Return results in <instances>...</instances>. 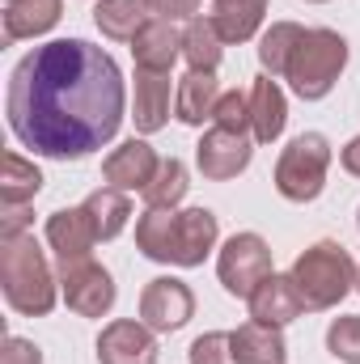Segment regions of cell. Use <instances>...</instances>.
Instances as JSON below:
<instances>
[{"instance_id":"cell-1","label":"cell","mask_w":360,"mask_h":364,"mask_svg":"<svg viewBox=\"0 0 360 364\" xmlns=\"http://www.w3.org/2000/svg\"><path fill=\"white\" fill-rule=\"evenodd\" d=\"M9 132L51 161H85L123 127L127 90L119 64L85 38L34 47L9 77Z\"/></svg>"},{"instance_id":"cell-2","label":"cell","mask_w":360,"mask_h":364,"mask_svg":"<svg viewBox=\"0 0 360 364\" xmlns=\"http://www.w3.org/2000/svg\"><path fill=\"white\" fill-rule=\"evenodd\" d=\"M221 225L212 208H144L136 220V250L153 263L174 267H203V259L216 250Z\"/></svg>"},{"instance_id":"cell-3","label":"cell","mask_w":360,"mask_h":364,"mask_svg":"<svg viewBox=\"0 0 360 364\" xmlns=\"http://www.w3.org/2000/svg\"><path fill=\"white\" fill-rule=\"evenodd\" d=\"M0 288L13 314L21 318H43L55 309L60 296V275L51 272L43 246L34 242V233L21 237H4L0 242Z\"/></svg>"},{"instance_id":"cell-4","label":"cell","mask_w":360,"mask_h":364,"mask_svg":"<svg viewBox=\"0 0 360 364\" xmlns=\"http://www.w3.org/2000/svg\"><path fill=\"white\" fill-rule=\"evenodd\" d=\"M288 275H292L305 309H314V314L335 309L356 288V263H352V255L339 242H314L309 250L297 255Z\"/></svg>"},{"instance_id":"cell-5","label":"cell","mask_w":360,"mask_h":364,"mask_svg":"<svg viewBox=\"0 0 360 364\" xmlns=\"http://www.w3.org/2000/svg\"><path fill=\"white\" fill-rule=\"evenodd\" d=\"M344 68H348V38L339 30L314 26L297 43L284 81L292 85V93L301 102H318V97H327V93L335 90V81L344 77Z\"/></svg>"},{"instance_id":"cell-6","label":"cell","mask_w":360,"mask_h":364,"mask_svg":"<svg viewBox=\"0 0 360 364\" xmlns=\"http://www.w3.org/2000/svg\"><path fill=\"white\" fill-rule=\"evenodd\" d=\"M331 170V140L322 132H301L275 161V191L288 203H309L322 195Z\"/></svg>"},{"instance_id":"cell-7","label":"cell","mask_w":360,"mask_h":364,"mask_svg":"<svg viewBox=\"0 0 360 364\" xmlns=\"http://www.w3.org/2000/svg\"><path fill=\"white\" fill-rule=\"evenodd\" d=\"M221 288L238 301H250V292L271 275V246L259 233H233L216 259Z\"/></svg>"},{"instance_id":"cell-8","label":"cell","mask_w":360,"mask_h":364,"mask_svg":"<svg viewBox=\"0 0 360 364\" xmlns=\"http://www.w3.org/2000/svg\"><path fill=\"white\" fill-rule=\"evenodd\" d=\"M191 318H195V292H191L182 279L157 275V279L144 284V292H140V322H144L149 331L174 335V331H182Z\"/></svg>"},{"instance_id":"cell-9","label":"cell","mask_w":360,"mask_h":364,"mask_svg":"<svg viewBox=\"0 0 360 364\" xmlns=\"http://www.w3.org/2000/svg\"><path fill=\"white\" fill-rule=\"evenodd\" d=\"M60 296H64V305L73 309V314H81V318H102V314H110L115 309V279L110 272L102 267V263H68V267H60Z\"/></svg>"},{"instance_id":"cell-10","label":"cell","mask_w":360,"mask_h":364,"mask_svg":"<svg viewBox=\"0 0 360 364\" xmlns=\"http://www.w3.org/2000/svg\"><path fill=\"white\" fill-rule=\"evenodd\" d=\"M255 157V136H242V132H225V127H212L203 132V140L195 144V166L199 174L212 182H229L238 178Z\"/></svg>"},{"instance_id":"cell-11","label":"cell","mask_w":360,"mask_h":364,"mask_svg":"<svg viewBox=\"0 0 360 364\" xmlns=\"http://www.w3.org/2000/svg\"><path fill=\"white\" fill-rule=\"evenodd\" d=\"M97 364H157V331L136 318H115L97 335Z\"/></svg>"},{"instance_id":"cell-12","label":"cell","mask_w":360,"mask_h":364,"mask_svg":"<svg viewBox=\"0 0 360 364\" xmlns=\"http://www.w3.org/2000/svg\"><path fill=\"white\" fill-rule=\"evenodd\" d=\"M97 242H102V237H97V229H93L85 203H81V208H60V212L47 216V246H51V255H55L60 267L93 259V246H97Z\"/></svg>"},{"instance_id":"cell-13","label":"cell","mask_w":360,"mask_h":364,"mask_svg":"<svg viewBox=\"0 0 360 364\" xmlns=\"http://www.w3.org/2000/svg\"><path fill=\"white\" fill-rule=\"evenodd\" d=\"M157 166H162V157L153 153V144H144V140H123L119 149H110L106 153V161H102V182L106 186H115V191H144L153 174H157Z\"/></svg>"},{"instance_id":"cell-14","label":"cell","mask_w":360,"mask_h":364,"mask_svg":"<svg viewBox=\"0 0 360 364\" xmlns=\"http://www.w3.org/2000/svg\"><path fill=\"white\" fill-rule=\"evenodd\" d=\"M182 55V30L166 17L144 21V30L132 38V60L140 73H170Z\"/></svg>"},{"instance_id":"cell-15","label":"cell","mask_w":360,"mask_h":364,"mask_svg":"<svg viewBox=\"0 0 360 364\" xmlns=\"http://www.w3.org/2000/svg\"><path fill=\"white\" fill-rule=\"evenodd\" d=\"M246 305H250V318L255 322H268V326H288V322H297L305 314V301H301L292 275H275V272L250 292Z\"/></svg>"},{"instance_id":"cell-16","label":"cell","mask_w":360,"mask_h":364,"mask_svg":"<svg viewBox=\"0 0 360 364\" xmlns=\"http://www.w3.org/2000/svg\"><path fill=\"white\" fill-rule=\"evenodd\" d=\"M170 106H174V90H170V73H140L136 68V93H132V119L140 136H153L170 123Z\"/></svg>"},{"instance_id":"cell-17","label":"cell","mask_w":360,"mask_h":364,"mask_svg":"<svg viewBox=\"0 0 360 364\" xmlns=\"http://www.w3.org/2000/svg\"><path fill=\"white\" fill-rule=\"evenodd\" d=\"M64 17V0H9L4 4V43L38 38L55 30Z\"/></svg>"},{"instance_id":"cell-18","label":"cell","mask_w":360,"mask_h":364,"mask_svg":"<svg viewBox=\"0 0 360 364\" xmlns=\"http://www.w3.org/2000/svg\"><path fill=\"white\" fill-rule=\"evenodd\" d=\"M229 343H233V364H284V356H288L280 326L255 322V318L242 322L238 331H229Z\"/></svg>"},{"instance_id":"cell-19","label":"cell","mask_w":360,"mask_h":364,"mask_svg":"<svg viewBox=\"0 0 360 364\" xmlns=\"http://www.w3.org/2000/svg\"><path fill=\"white\" fill-rule=\"evenodd\" d=\"M284 123H288V102H284V90H280L268 73H263V77L250 85V136H255L259 144H271V140H280Z\"/></svg>"},{"instance_id":"cell-20","label":"cell","mask_w":360,"mask_h":364,"mask_svg":"<svg viewBox=\"0 0 360 364\" xmlns=\"http://www.w3.org/2000/svg\"><path fill=\"white\" fill-rule=\"evenodd\" d=\"M216 102H221V81L216 73H186L174 90V114H179L186 127H203V119L216 114Z\"/></svg>"},{"instance_id":"cell-21","label":"cell","mask_w":360,"mask_h":364,"mask_svg":"<svg viewBox=\"0 0 360 364\" xmlns=\"http://www.w3.org/2000/svg\"><path fill=\"white\" fill-rule=\"evenodd\" d=\"M93 21L106 38L132 43L144 30V21H153V9H149V0H97Z\"/></svg>"},{"instance_id":"cell-22","label":"cell","mask_w":360,"mask_h":364,"mask_svg":"<svg viewBox=\"0 0 360 364\" xmlns=\"http://www.w3.org/2000/svg\"><path fill=\"white\" fill-rule=\"evenodd\" d=\"M263 13H268V0H212V21L221 30L225 43H250L263 26Z\"/></svg>"},{"instance_id":"cell-23","label":"cell","mask_w":360,"mask_h":364,"mask_svg":"<svg viewBox=\"0 0 360 364\" xmlns=\"http://www.w3.org/2000/svg\"><path fill=\"white\" fill-rule=\"evenodd\" d=\"M221 55H225V38H221L216 21L212 17H191L186 30H182V60L195 73H216Z\"/></svg>"},{"instance_id":"cell-24","label":"cell","mask_w":360,"mask_h":364,"mask_svg":"<svg viewBox=\"0 0 360 364\" xmlns=\"http://www.w3.org/2000/svg\"><path fill=\"white\" fill-rule=\"evenodd\" d=\"M305 38V26L297 21H271V30H263L259 38V64L268 77H284L288 73V60L297 51V43Z\"/></svg>"},{"instance_id":"cell-25","label":"cell","mask_w":360,"mask_h":364,"mask_svg":"<svg viewBox=\"0 0 360 364\" xmlns=\"http://www.w3.org/2000/svg\"><path fill=\"white\" fill-rule=\"evenodd\" d=\"M85 212H90L97 237L110 242V237L123 233V225H127V216H132V199H127L123 191H115V186H102V191H93L90 199H85Z\"/></svg>"},{"instance_id":"cell-26","label":"cell","mask_w":360,"mask_h":364,"mask_svg":"<svg viewBox=\"0 0 360 364\" xmlns=\"http://www.w3.org/2000/svg\"><path fill=\"white\" fill-rule=\"evenodd\" d=\"M43 191V174L34 161H26L21 153H4V174H0V203H34V195Z\"/></svg>"},{"instance_id":"cell-27","label":"cell","mask_w":360,"mask_h":364,"mask_svg":"<svg viewBox=\"0 0 360 364\" xmlns=\"http://www.w3.org/2000/svg\"><path fill=\"white\" fill-rule=\"evenodd\" d=\"M186 186H191V182H186V166H182L179 157H162L153 182H149L140 195H144L149 208H179L182 195H186Z\"/></svg>"},{"instance_id":"cell-28","label":"cell","mask_w":360,"mask_h":364,"mask_svg":"<svg viewBox=\"0 0 360 364\" xmlns=\"http://www.w3.org/2000/svg\"><path fill=\"white\" fill-rule=\"evenodd\" d=\"M327 352L335 360H348V364H360V318L356 314H344L327 326Z\"/></svg>"},{"instance_id":"cell-29","label":"cell","mask_w":360,"mask_h":364,"mask_svg":"<svg viewBox=\"0 0 360 364\" xmlns=\"http://www.w3.org/2000/svg\"><path fill=\"white\" fill-rule=\"evenodd\" d=\"M212 127H225V132H242L250 136V93H221L216 102V114H212Z\"/></svg>"},{"instance_id":"cell-30","label":"cell","mask_w":360,"mask_h":364,"mask_svg":"<svg viewBox=\"0 0 360 364\" xmlns=\"http://www.w3.org/2000/svg\"><path fill=\"white\" fill-rule=\"evenodd\" d=\"M191 364H233V343H229V331H208L191 343L186 352Z\"/></svg>"},{"instance_id":"cell-31","label":"cell","mask_w":360,"mask_h":364,"mask_svg":"<svg viewBox=\"0 0 360 364\" xmlns=\"http://www.w3.org/2000/svg\"><path fill=\"white\" fill-rule=\"evenodd\" d=\"M0 364H43V348L21 339V335H9L4 352H0Z\"/></svg>"},{"instance_id":"cell-32","label":"cell","mask_w":360,"mask_h":364,"mask_svg":"<svg viewBox=\"0 0 360 364\" xmlns=\"http://www.w3.org/2000/svg\"><path fill=\"white\" fill-rule=\"evenodd\" d=\"M26 229H30V203H13V208L0 203V237H21Z\"/></svg>"},{"instance_id":"cell-33","label":"cell","mask_w":360,"mask_h":364,"mask_svg":"<svg viewBox=\"0 0 360 364\" xmlns=\"http://www.w3.org/2000/svg\"><path fill=\"white\" fill-rule=\"evenodd\" d=\"M153 17H166V21H179V17H199V0H149Z\"/></svg>"},{"instance_id":"cell-34","label":"cell","mask_w":360,"mask_h":364,"mask_svg":"<svg viewBox=\"0 0 360 364\" xmlns=\"http://www.w3.org/2000/svg\"><path fill=\"white\" fill-rule=\"evenodd\" d=\"M339 161H344V170H348L352 178H360V136H356V140H348V144H344Z\"/></svg>"},{"instance_id":"cell-35","label":"cell","mask_w":360,"mask_h":364,"mask_svg":"<svg viewBox=\"0 0 360 364\" xmlns=\"http://www.w3.org/2000/svg\"><path fill=\"white\" fill-rule=\"evenodd\" d=\"M305 4H327V0H305Z\"/></svg>"},{"instance_id":"cell-36","label":"cell","mask_w":360,"mask_h":364,"mask_svg":"<svg viewBox=\"0 0 360 364\" xmlns=\"http://www.w3.org/2000/svg\"><path fill=\"white\" fill-rule=\"evenodd\" d=\"M356 292H360V267H356Z\"/></svg>"},{"instance_id":"cell-37","label":"cell","mask_w":360,"mask_h":364,"mask_svg":"<svg viewBox=\"0 0 360 364\" xmlns=\"http://www.w3.org/2000/svg\"><path fill=\"white\" fill-rule=\"evenodd\" d=\"M356 229H360V208H356Z\"/></svg>"}]
</instances>
